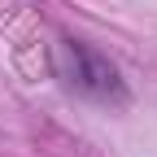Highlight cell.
<instances>
[{
    "instance_id": "obj_1",
    "label": "cell",
    "mask_w": 157,
    "mask_h": 157,
    "mask_svg": "<svg viewBox=\"0 0 157 157\" xmlns=\"http://www.w3.org/2000/svg\"><path fill=\"white\" fill-rule=\"evenodd\" d=\"M61 78L92 101H105V105L127 101V83L118 74V66L83 39H61Z\"/></svg>"
}]
</instances>
